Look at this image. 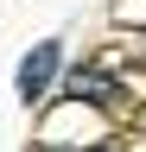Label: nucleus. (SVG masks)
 <instances>
[{
	"mask_svg": "<svg viewBox=\"0 0 146 152\" xmlns=\"http://www.w3.org/2000/svg\"><path fill=\"white\" fill-rule=\"evenodd\" d=\"M51 76H57V45L45 38V45L19 64V102H38V95L51 89Z\"/></svg>",
	"mask_w": 146,
	"mask_h": 152,
	"instance_id": "nucleus-1",
	"label": "nucleus"
},
{
	"mask_svg": "<svg viewBox=\"0 0 146 152\" xmlns=\"http://www.w3.org/2000/svg\"><path fill=\"white\" fill-rule=\"evenodd\" d=\"M70 95H76V102H102V108H121V102H114V83H108V76H95V70H76V76H70Z\"/></svg>",
	"mask_w": 146,
	"mask_h": 152,
	"instance_id": "nucleus-2",
	"label": "nucleus"
}]
</instances>
